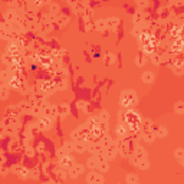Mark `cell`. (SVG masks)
Returning a JSON list of instances; mask_svg holds the SVG:
<instances>
[{"mask_svg": "<svg viewBox=\"0 0 184 184\" xmlns=\"http://www.w3.org/2000/svg\"><path fill=\"white\" fill-rule=\"evenodd\" d=\"M137 102H138V97H137L135 91H132V89L124 91L119 97V104L124 108H132L134 105H137Z\"/></svg>", "mask_w": 184, "mask_h": 184, "instance_id": "obj_1", "label": "cell"}, {"mask_svg": "<svg viewBox=\"0 0 184 184\" xmlns=\"http://www.w3.org/2000/svg\"><path fill=\"white\" fill-rule=\"evenodd\" d=\"M142 158H147V151L142 148V147H140V145H137L135 147V150H134V155H132V164L134 165H137V162L140 161V160H142Z\"/></svg>", "mask_w": 184, "mask_h": 184, "instance_id": "obj_2", "label": "cell"}, {"mask_svg": "<svg viewBox=\"0 0 184 184\" xmlns=\"http://www.w3.org/2000/svg\"><path fill=\"white\" fill-rule=\"evenodd\" d=\"M87 181L88 184H102L104 183V175L101 173H97V171H91L87 175Z\"/></svg>", "mask_w": 184, "mask_h": 184, "instance_id": "obj_3", "label": "cell"}, {"mask_svg": "<svg viewBox=\"0 0 184 184\" xmlns=\"http://www.w3.org/2000/svg\"><path fill=\"white\" fill-rule=\"evenodd\" d=\"M117 152H118V148L115 147V145H109L107 148H104V154H102V157L105 158V160H112L115 155H117Z\"/></svg>", "mask_w": 184, "mask_h": 184, "instance_id": "obj_4", "label": "cell"}, {"mask_svg": "<svg viewBox=\"0 0 184 184\" xmlns=\"http://www.w3.org/2000/svg\"><path fill=\"white\" fill-rule=\"evenodd\" d=\"M59 164H61V167H63V168L68 170V168H72V167H74L75 160H74V157H71L69 154H66V155H63V157H61Z\"/></svg>", "mask_w": 184, "mask_h": 184, "instance_id": "obj_5", "label": "cell"}, {"mask_svg": "<svg viewBox=\"0 0 184 184\" xmlns=\"http://www.w3.org/2000/svg\"><path fill=\"white\" fill-rule=\"evenodd\" d=\"M84 170H85V167L82 165V164H74V167L71 168V171H69V177L71 178H76L78 175L81 173H84Z\"/></svg>", "mask_w": 184, "mask_h": 184, "instance_id": "obj_6", "label": "cell"}, {"mask_svg": "<svg viewBox=\"0 0 184 184\" xmlns=\"http://www.w3.org/2000/svg\"><path fill=\"white\" fill-rule=\"evenodd\" d=\"M38 125L40 127V130H49L52 127V118L51 117H42V118L39 119Z\"/></svg>", "mask_w": 184, "mask_h": 184, "instance_id": "obj_7", "label": "cell"}, {"mask_svg": "<svg viewBox=\"0 0 184 184\" xmlns=\"http://www.w3.org/2000/svg\"><path fill=\"white\" fill-rule=\"evenodd\" d=\"M115 132H117L118 138H125V137H127V134H128V128H127V125H125V124H122V122H121L118 127H117Z\"/></svg>", "mask_w": 184, "mask_h": 184, "instance_id": "obj_8", "label": "cell"}, {"mask_svg": "<svg viewBox=\"0 0 184 184\" xmlns=\"http://www.w3.org/2000/svg\"><path fill=\"white\" fill-rule=\"evenodd\" d=\"M141 81L144 84H152L154 82V74L150 72V71H145L142 75H141Z\"/></svg>", "mask_w": 184, "mask_h": 184, "instance_id": "obj_9", "label": "cell"}, {"mask_svg": "<svg viewBox=\"0 0 184 184\" xmlns=\"http://www.w3.org/2000/svg\"><path fill=\"white\" fill-rule=\"evenodd\" d=\"M74 151H76V152L87 151V144H85V142H81V141H76V142H74Z\"/></svg>", "mask_w": 184, "mask_h": 184, "instance_id": "obj_10", "label": "cell"}, {"mask_svg": "<svg viewBox=\"0 0 184 184\" xmlns=\"http://www.w3.org/2000/svg\"><path fill=\"white\" fill-rule=\"evenodd\" d=\"M99 160H101L99 157H95V155H92V157H91V158L88 160L87 165L89 167V168H91V170H92V168H97V167H98V162H99Z\"/></svg>", "mask_w": 184, "mask_h": 184, "instance_id": "obj_11", "label": "cell"}, {"mask_svg": "<svg viewBox=\"0 0 184 184\" xmlns=\"http://www.w3.org/2000/svg\"><path fill=\"white\" fill-rule=\"evenodd\" d=\"M118 22H119L118 17H109V19L105 20V25H107L108 27H111V29H115V27L118 26Z\"/></svg>", "mask_w": 184, "mask_h": 184, "instance_id": "obj_12", "label": "cell"}, {"mask_svg": "<svg viewBox=\"0 0 184 184\" xmlns=\"http://www.w3.org/2000/svg\"><path fill=\"white\" fill-rule=\"evenodd\" d=\"M154 134H155V137H158V138H164V137L167 135V128H165V127H158V128L154 130Z\"/></svg>", "mask_w": 184, "mask_h": 184, "instance_id": "obj_13", "label": "cell"}, {"mask_svg": "<svg viewBox=\"0 0 184 184\" xmlns=\"http://www.w3.org/2000/svg\"><path fill=\"white\" fill-rule=\"evenodd\" d=\"M142 138L147 141V142H152L154 138H155V134L152 132V131H144V134H142Z\"/></svg>", "mask_w": 184, "mask_h": 184, "instance_id": "obj_14", "label": "cell"}, {"mask_svg": "<svg viewBox=\"0 0 184 184\" xmlns=\"http://www.w3.org/2000/svg\"><path fill=\"white\" fill-rule=\"evenodd\" d=\"M97 168H99V171H101V173H105V171H108L109 165H108V162L105 161V160H99Z\"/></svg>", "mask_w": 184, "mask_h": 184, "instance_id": "obj_15", "label": "cell"}, {"mask_svg": "<svg viewBox=\"0 0 184 184\" xmlns=\"http://www.w3.org/2000/svg\"><path fill=\"white\" fill-rule=\"evenodd\" d=\"M137 167L140 168V170H147L148 167H150V161L147 160V158H142L140 161L137 162Z\"/></svg>", "mask_w": 184, "mask_h": 184, "instance_id": "obj_16", "label": "cell"}, {"mask_svg": "<svg viewBox=\"0 0 184 184\" xmlns=\"http://www.w3.org/2000/svg\"><path fill=\"white\" fill-rule=\"evenodd\" d=\"M174 112H175V114H183L184 112V102L183 101H178V102L174 105Z\"/></svg>", "mask_w": 184, "mask_h": 184, "instance_id": "obj_17", "label": "cell"}, {"mask_svg": "<svg viewBox=\"0 0 184 184\" xmlns=\"http://www.w3.org/2000/svg\"><path fill=\"white\" fill-rule=\"evenodd\" d=\"M138 183V175L137 174H128L127 175V184H135Z\"/></svg>", "mask_w": 184, "mask_h": 184, "instance_id": "obj_18", "label": "cell"}, {"mask_svg": "<svg viewBox=\"0 0 184 184\" xmlns=\"http://www.w3.org/2000/svg\"><path fill=\"white\" fill-rule=\"evenodd\" d=\"M99 144H101V145H102V148H107V147H109V145H111V144H112V140H111V138H109L108 135H105V137H104V140L101 141V142H99Z\"/></svg>", "mask_w": 184, "mask_h": 184, "instance_id": "obj_19", "label": "cell"}, {"mask_svg": "<svg viewBox=\"0 0 184 184\" xmlns=\"http://www.w3.org/2000/svg\"><path fill=\"white\" fill-rule=\"evenodd\" d=\"M109 119V115H108V112H107V111H102V112H101V114H99V118H98V121H99V122H101V124H102V122H104V121H105V122H107V121H108Z\"/></svg>", "mask_w": 184, "mask_h": 184, "instance_id": "obj_20", "label": "cell"}, {"mask_svg": "<svg viewBox=\"0 0 184 184\" xmlns=\"http://www.w3.org/2000/svg\"><path fill=\"white\" fill-rule=\"evenodd\" d=\"M174 155H175L177 160H184V150L183 148H177L175 152H174Z\"/></svg>", "mask_w": 184, "mask_h": 184, "instance_id": "obj_21", "label": "cell"}, {"mask_svg": "<svg viewBox=\"0 0 184 184\" xmlns=\"http://www.w3.org/2000/svg\"><path fill=\"white\" fill-rule=\"evenodd\" d=\"M135 63L138 66H142L145 63V58L144 56H137V59H135Z\"/></svg>", "mask_w": 184, "mask_h": 184, "instance_id": "obj_22", "label": "cell"}, {"mask_svg": "<svg viewBox=\"0 0 184 184\" xmlns=\"http://www.w3.org/2000/svg\"><path fill=\"white\" fill-rule=\"evenodd\" d=\"M63 148H65V151H68V152L74 151V142H66L65 145H63Z\"/></svg>", "mask_w": 184, "mask_h": 184, "instance_id": "obj_23", "label": "cell"}, {"mask_svg": "<svg viewBox=\"0 0 184 184\" xmlns=\"http://www.w3.org/2000/svg\"><path fill=\"white\" fill-rule=\"evenodd\" d=\"M7 97V88H4V87H1L0 88V98H4Z\"/></svg>", "mask_w": 184, "mask_h": 184, "instance_id": "obj_24", "label": "cell"}, {"mask_svg": "<svg viewBox=\"0 0 184 184\" xmlns=\"http://www.w3.org/2000/svg\"><path fill=\"white\" fill-rule=\"evenodd\" d=\"M141 19H142V16H141L140 13H137V14L134 16V23H140Z\"/></svg>", "mask_w": 184, "mask_h": 184, "instance_id": "obj_25", "label": "cell"}, {"mask_svg": "<svg viewBox=\"0 0 184 184\" xmlns=\"http://www.w3.org/2000/svg\"><path fill=\"white\" fill-rule=\"evenodd\" d=\"M107 25H105V22H102V20H99V22L97 23V29H99V30H102V27H105Z\"/></svg>", "mask_w": 184, "mask_h": 184, "instance_id": "obj_26", "label": "cell"}, {"mask_svg": "<svg viewBox=\"0 0 184 184\" xmlns=\"http://www.w3.org/2000/svg\"><path fill=\"white\" fill-rule=\"evenodd\" d=\"M151 61H152V63H155V65H160V56H152Z\"/></svg>", "mask_w": 184, "mask_h": 184, "instance_id": "obj_27", "label": "cell"}, {"mask_svg": "<svg viewBox=\"0 0 184 184\" xmlns=\"http://www.w3.org/2000/svg\"><path fill=\"white\" fill-rule=\"evenodd\" d=\"M135 184H138V183H135Z\"/></svg>", "mask_w": 184, "mask_h": 184, "instance_id": "obj_28", "label": "cell"}]
</instances>
